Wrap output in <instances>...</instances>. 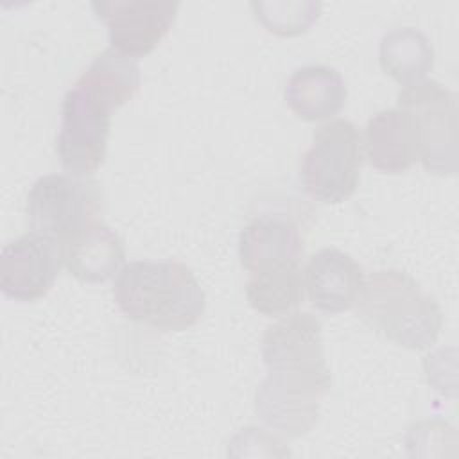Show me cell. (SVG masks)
Wrapping results in <instances>:
<instances>
[{
  "mask_svg": "<svg viewBox=\"0 0 459 459\" xmlns=\"http://www.w3.org/2000/svg\"><path fill=\"white\" fill-rule=\"evenodd\" d=\"M111 111L74 82L61 102L56 152L61 167L74 176H90L104 161Z\"/></svg>",
  "mask_w": 459,
  "mask_h": 459,
  "instance_id": "7",
  "label": "cell"
},
{
  "mask_svg": "<svg viewBox=\"0 0 459 459\" xmlns=\"http://www.w3.org/2000/svg\"><path fill=\"white\" fill-rule=\"evenodd\" d=\"M265 366L325 362L321 323L310 312H290L267 326L262 337Z\"/></svg>",
  "mask_w": 459,
  "mask_h": 459,
  "instance_id": "15",
  "label": "cell"
},
{
  "mask_svg": "<svg viewBox=\"0 0 459 459\" xmlns=\"http://www.w3.org/2000/svg\"><path fill=\"white\" fill-rule=\"evenodd\" d=\"M25 213L32 231L65 244L99 222L102 194L88 176L47 174L32 183Z\"/></svg>",
  "mask_w": 459,
  "mask_h": 459,
  "instance_id": "5",
  "label": "cell"
},
{
  "mask_svg": "<svg viewBox=\"0 0 459 459\" xmlns=\"http://www.w3.org/2000/svg\"><path fill=\"white\" fill-rule=\"evenodd\" d=\"M398 108L412 115L421 140L425 170L434 176L457 172V102L455 95L437 81H420L405 86L396 97Z\"/></svg>",
  "mask_w": 459,
  "mask_h": 459,
  "instance_id": "6",
  "label": "cell"
},
{
  "mask_svg": "<svg viewBox=\"0 0 459 459\" xmlns=\"http://www.w3.org/2000/svg\"><path fill=\"white\" fill-rule=\"evenodd\" d=\"M113 298L126 317L165 332L194 326L206 308L201 283L178 260L126 264L115 278Z\"/></svg>",
  "mask_w": 459,
  "mask_h": 459,
  "instance_id": "1",
  "label": "cell"
},
{
  "mask_svg": "<svg viewBox=\"0 0 459 459\" xmlns=\"http://www.w3.org/2000/svg\"><path fill=\"white\" fill-rule=\"evenodd\" d=\"M326 362L269 366L255 393V412L271 429L298 437L319 418L321 396L330 389Z\"/></svg>",
  "mask_w": 459,
  "mask_h": 459,
  "instance_id": "3",
  "label": "cell"
},
{
  "mask_svg": "<svg viewBox=\"0 0 459 459\" xmlns=\"http://www.w3.org/2000/svg\"><path fill=\"white\" fill-rule=\"evenodd\" d=\"M65 267L79 281L102 283L118 274L126 260L122 238L106 224H93L63 244Z\"/></svg>",
  "mask_w": 459,
  "mask_h": 459,
  "instance_id": "14",
  "label": "cell"
},
{
  "mask_svg": "<svg viewBox=\"0 0 459 459\" xmlns=\"http://www.w3.org/2000/svg\"><path fill=\"white\" fill-rule=\"evenodd\" d=\"M342 75L328 65H305L287 81L283 97L290 111L308 122L337 115L346 102Z\"/></svg>",
  "mask_w": 459,
  "mask_h": 459,
  "instance_id": "13",
  "label": "cell"
},
{
  "mask_svg": "<svg viewBox=\"0 0 459 459\" xmlns=\"http://www.w3.org/2000/svg\"><path fill=\"white\" fill-rule=\"evenodd\" d=\"M142 82L136 59L108 47L77 77L75 84L84 88L109 111L129 102Z\"/></svg>",
  "mask_w": 459,
  "mask_h": 459,
  "instance_id": "16",
  "label": "cell"
},
{
  "mask_svg": "<svg viewBox=\"0 0 459 459\" xmlns=\"http://www.w3.org/2000/svg\"><path fill=\"white\" fill-rule=\"evenodd\" d=\"M249 305L269 317L290 314L305 298V278L301 265L249 274L246 283Z\"/></svg>",
  "mask_w": 459,
  "mask_h": 459,
  "instance_id": "18",
  "label": "cell"
},
{
  "mask_svg": "<svg viewBox=\"0 0 459 459\" xmlns=\"http://www.w3.org/2000/svg\"><path fill=\"white\" fill-rule=\"evenodd\" d=\"M256 20L276 36H298L317 20L319 2H251Z\"/></svg>",
  "mask_w": 459,
  "mask_h": 459,
  "instance_id": "19",
  "label": "cell"
},
{
  "mask_svg": "<svg viewBox=\"0 0 459 459\" xmlns=\"http://www.w3.org/2000/svg\"><path fill=\"white\" fill-rule=\"evenodd\" d=\"M378 61L384 74L405 88L425 81L434 66V50L421 30L400 27L382 36Z\"/></svg>",
  "mask_w": 459,
  "mask_h": 459,
  "instance_id": "17",
  "label": "cell"
},
{
  "mask_svg": "<svg viewBox=\"0 0 459 459\" xmlns=\"http://www.w3.org/2000/svg\"><path fill=\"white\" fill-rule=\"evenodd\" d=\"M357 310L377 333L409 350L430 348L441 332L437 301L403 271H377L364 280Z\"/></svg>",
  "mask_w": 459,
  "mask_h": 459,
  "instance_id": "2",
  "label": "cell"
},
{
  "mask_svg": "<svg viewBox=\"0 0 459 459\" xmlns=\"http://www.w3.org/2000/svg\"><path fill=\"white\" fill-rule=\"evenodd\" d=\"M63 264L65 253L59 240L27 231L2 249L0 290L14 301H36L52 289Z\"/></svg>",
  "mask_w": 459,
  "mask_h": 459,
  "instance_id": "9",
  "label": "cell"
},
{
  "mask_svg": "<svg viewBox=\"0 0 459 459\" xmlns=\"http://www.w3.org/2000/svg\"><path fill=\"white\" fill-rule=\"evenodd\" d=\"M303 278L312 305L328 314L355 307L366 280L359 262L337 247L316 251L305 265Z\"/></svg>",
  "mask_w": 459,
  "mask_h": 459,
  "instance_id": "11",
  "label": "cell"
},
{
  "mask_svg": "<svg viewBox=\"0 0 459 459\" xmlns=\"http://www.w3.org/2000/svg\"><path fill=\"white\" fill-rule=\"evenodd\" d=\"M364 151L373 169L384 174H402L421 156L418 126L411 113L389 108L375 113L364 129Z\"/></svg>",
  "mask_w": 459,
  "mask_h": 459,
  "instance_id": "12",
  "label": "cell"
},
{
  "mask_svg": "<svg viewBox=\"0 0 459 459\" xmlns=\"http://www.w3.org/2000/svg\"><path fill=\"white\" fill-rule=\"evenodd\" d=\"M360 169L362 140L357 126L346 118H332L316 127L299 178L312 199L339 204L355 192Z\"/></svg>",
  "mask_w": 459,
  "mask_h": 459,
  "instance_id": "4",
  "label": "cell"
},
{
  "mask_svg": "<svg viewBox=\"0 0 459 459\" xmlns=\"http://www.w3.org/2000/svg\"><path fill=\"white\" fill-rule=\"evenodd\" d=\"M303 238L294 221L281 215H260L238 235V258L249 274L299 265Z\"/></svg>",
  "mask_w": 459,
  "mask_h": 459,
  "instance_id": "10",
  "label": "cell"
},
{
  "mask_svg": "<svg viewBox=\"0 0 459 459\" xmlns=\"http://www.w3.org/2000/svg\"><path fill=\"white\" fill-rule=\"evenodd\" d=\"M91 9L108 27L111 48L133 59L151 54L176 22L179 2L100 0Z\"/></svg>",
  "mask_w": 459,
  "mask_h": 459,
  "instance_id": "8",
  "label": "cell"
}]
</instances>
